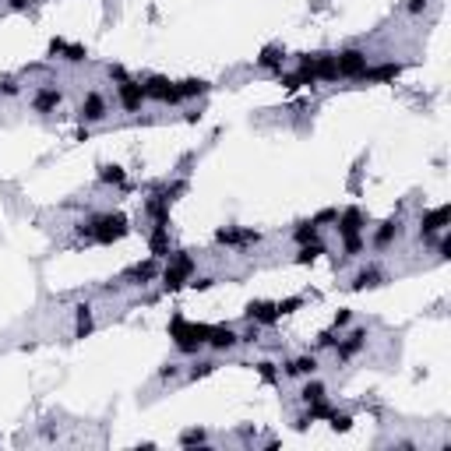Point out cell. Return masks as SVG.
Returning <instances> with one entry per match:
<instances>
[{"label":"cell","mask_w":451,"mask_h":451,"mask_svg":"<svg viewBox=\"0 0 451 451\" xmlns=\"http://www.w3.org/2000/svg\"><path fill=\"white\" fill-rule=\"evenodd\" d=\"M349 324H353V311H339L332 328H335V332H342V328H349Z\"/></svg>","instance_id":"obj_33"},{"label":"cell","mask_w":451,"mask_h":451,"mask_svg":"<svg viewBox=\"0 0 451 451\" xmlns=\"http://www.w3.org/2000/svg\"><path fill=\"white\" fill-rule=\"evenodd\" d=\"M282 60H286V50H282V46H264L261 56H258V67H264V71H282Z\"/></svg>","instance_id":"obj_22"},{"label":"cell","mask_w":451,"mask_h":451,"mask_svg":"<svg viewBox=\"0 0 451 451\" xmlns=\"http://www.w3.org/2000/svg\"><path fill=\"white\" fill-rule=\"evenodd\" d=\"M180 444H184V448H191V444H208V434H204L201 427H194V430H184V434H180Z\"/></svg>","instance_id":"obj_29"},{"label":"cell","mask_w":451,"mask_h":451,"mask_svg":"<svg viewBox=\"0 0 451 451\" xmlns=\"http://www.w3.org/2000/svg\"><path fill=\"white\" fill-rule=\"evenodd\" d=\"M219 364H216V359H194V364H191V370H187V377L191 381H198V377H208V374H212Z\"/></svg>","instance_id":"obj_26"},{"label":"cell","mask_w":451,"mask_h":451,"mask_svg":"<svg viewBox=\"0 0 451 451\" xmlns=\"http://www.w3.org/2000/svg\"><path fill=\"white\" fill-rule=\"evenodd\" d=\"M339 335H342V332H335V328H328V332H321V335H317V342H314V353H321V349H335Z\"/></svg>","instance_id":"obj_28"},{"label":"cell","mask_w":451,"mask_h":451,"mask_svg":"<svg viewBox=\"0 0 451 451\" xmlns=\"http://www.w3.org/2000/svg\"><path fill=\"white\" fill-rule=\"evenodd\" d=\"M317 233H321V226L311 219V222H300L296 229H293V244L296 247H304V244H314V240H317Z\"/></svg>","instance_id":"obj_24"},{"label":"cell","mask_w":451,"mask_h":451,"mask_svg":"<svg viewBox=\"0 0 451 451\" xmlns=\"http://www.w3.org/2000/svg\"><path fill=\"white\" fill-rule=\"evenodd\" d=\"M240 346V332L229 324H208V339H204V349L212 353H233Z\"/></svg>","instance_id":"obj_7"},{"label":"cell","mask_w":451,"mask_h":451,"mask_svg":"<svg viewBox=\"0 0 451 451\" xmlns=\"http://www.w3.org/2000/svg\"><path fill=\"white\" fill-rule=\"evenodd\" d=\"M377 286H384V272L377 264H364L359 272L349 279V289L353 293H364V289H377Z\"/></svg>","instance_id":"obj_16"},{"label":"cell","mask_w":451,"mask_h":451,"mask_svg":"<svg viewBox=\"0 0 451 451\" xmlns=\"http://www.w3.org/2000/svg\"><path fill=\"white\" fill-rule=\"evenodd\" d=\"M106 113H109V103H106L103 92H85V99H81V106H78V116H81L85 127H88V124H103Z\"/></svg>","instance_id":"obj_8"},{"label":"cell","mask_w":451,"mask_h":451,"mask_svg":"<svg viewBox=\"0 0 451 451\" xmlns=\"http://www.w3.org/2000/svg\"><path fill=\"white\" fill-rule=\"evenodd\" d=\"M258 374H261L268 384H275V381H279V370H275V364H272V359H264V364H258Z\"/></svg>","instance_id":"obj_30"},{"label":"cell","mask_w":451,"mask_h":451,"mask_svg":"<svg viewBox=\"0 0 451 451\" xmlns=\"http://www.w3.org/2000/svg\"><path fill=\"white\" fill-rule=\"evenodd\" d=\"M399 64H377V67H367L364 71V81H392V78H399Z\"/></svg>","instance_id":"obj_25"},{"label":"cell","mask_w":451,"mask_h":451,"mask_svg":"<svg viewBox=\"0 0 451 451\" xmlns=\"http://www.w3.org/2000/svg\"><path fill=\"white\" fill-rule=\"evenodd\" d=\"M324 399H328L324 381H317V377H304V388H300V402H304V406H314V402H324Z\"/></svg>","instance_id":"obj_19"},{"label":"cell","mask_w":451,"mask_h":451,"mask_svg":"<svg viewBox=\"0 0 451 451\" xmlns=\"http://www.w3.org/2000/svg\"><path fill=\"white\" fill-rule=\"evenodd\" d=\"M448 219H451V208H448V204L434 208V212H423V219H419V240H423V244H430V240L448 226Z\"/></svg>","instance_id":"obj_12"},{"label":"cell","mask_w":451,"mask_h":451,"mask_svg":"<svg viewBox=\"0 0 451 451\" xmlns=\"http://www.w3.org/2000/svg\"><path fill=\"white\" fill-rule=\"evenodd\" d=\"M131 233V222L120 216V212H99L88 222H78V236L81 240H92V244H116Z\"/></svg>","instance_id":"obj_1"},{"label":"cell","mask_w":451,"mask_h":451,"mask_svg":"<svg viewBox=\"0 0 451 451\" xmlns=\"http://www.w3.org/2000/svg\"><path fill=\"white\" fill-rule=\"evenodd\" d=\"M141 88H145V99H152V103H162V106L184 103V99H180V92H176V81H169V78L152 74V78H145V81H141Z\"/></svg>","instance_id":"obj_4"},{"label":"cell","mask_w":451,"mask_h":451,"mask_svg":"<svg viewBox=\"0 0 451 451\" xmlns=\"http://www.w3.org/2000/svg\"><path fill=\"white\" fill-rule=\"evenodd\" d=\"M176 92H180V99H198V96H204V92H208V81H201V78L176 81Z\"/></svg>","instance_id":"obj_23"},{"label":"cell","mask_w":451,"mask_h":451,"mask_svg":"<svg viewBox=\"0 0 451 451\" xmlns=\"http://www.w3.org/2000/svg\"><path fill=\"white\" fill-rule=\"evenodd\" d=\"M423 8H427V0H409V4H406V11H409V14H419Z\"/></svg>","instance_id":"obj_37"},{"label":"cell","mask_w":451,"mask_h":451,"mask_svg":"<svg viewBox=\"0 0 451 451\" xmlns=\"http://www.w3.org/2000/svg\"><path fill=\"white\" fill-rule=\"evenodd\" d=\"M328 427L346 434V430L353 427V416H349V412H339V409H332V412H328Z\"/></svg>","instance_id":"obj_27"},{"label":"cell","mask_w":451,"mask_h":451,"mask_svg":"<svg viewBox=\"0 0 451 451\" xmlns=\"http://www.w3.org/2000/svg\"><path fill=\"white\" fill-rule=\"evenodd\" d=\"M116 106L124 109V113H138L145 106V88L138 78H124V81H116Z\"/></svg>","instance_id":"obj_6"},{"label":"cell","mask_w":451,"mask_h":451,"mask_svg":"<svg viewBox=\"0 0 451 451\" xmlns=\"http://www.w3.org/2000/svg\"><path fill=\"white\" fill-rule=\"evenodd\" d=\"M364 346H367V328H353L346 339L339 335V342H335V359H339V364H349V359L364 349Z\"/></svg>","instance_id":"obj_14"},{"label":"cell","mask_w":451,"mask_h":451,"mask_svg":"<svg viewBox=\"0 0 451 451\" xmlns=\"http://www.w3.org/2000/svg\"><path fill=\"white\" fill-rule=\"evenodd\" d=\"M399 236H402V219L392 216V219H384L381 226H374V233H370V247H374V251H388Z\"/></svg>","instance_id":"obj_11"},{"label":"cell","mask_w":451,"mask_h":451,"mask_svg":"<svg viewBox=\"0 0 451 451\" xmlns=\"http://www.w3.org/2000/svg\"><path fill=\"white\" fill-rule=\"evenodd\" d=\"M244 317L251 324H258V328H272V324H279L282 314H279V304H272V300H251Z\"/></svg>","instance_id":"obj_9"},{"label":"cell","mask_w":451,"mask_h":451,"mask_svg":"<svg viewBox=\"0 0 451 451\" xmlns=\"http://www.w3.org/2000/svg\"><path fill=\"white\" fill-rule=\"evenodd\" d=\"M60 103H64V92L56 85H39L32 92V113H39V116H50Z\"/></svg>","instance_id":"obj_13"},{"label":"cell","mask_w":451,"mask_h":451,"mask_svg":"<svg viewBox=\"0 0 451 451\" xmlns=\"http://www.w3.org/2000/svg\"><path fill=\"white\" fill-rule=\"evenodd\" d=\"M156 275H159V258L138 261V264H131L127 272H124V279H127V282H134V286H145V282H152Z\"/></svg>","instance_id":"obj_17"},{"label":"cell","mask_w":451,"mask_h":451,"mask_svg":"<svg viewBox=\"0 0 451 451\" xmlns=\"http://www.w3.org/2000/svg\"><path fill=\"white\" fill-rule=\"evenodd\" d=\"M194 272H198V264H194V258L191 254H184V251H176V254H169V261H166V268H159V275H162V289H180V286H187L191 279H194Z\"/></svg>","instance_id":"obj_3"},{"label":"cell","mask_w":451,"mask_h":451,"mask_svg":"<svg viewBox=\"0 0 451 451\" xmlns=\"http://www.w3.org/2000/svg\"><path fill=\"white\" fill-rule=\"evenodd\" d=\"M92 328H96V321H92V307H88V304H78V307H74V339L92 335Z\"/></svg>","instance_id":"obj_21"},{"label":"cell","mask_w":451,"mask_h":451,"mask_svg":"<svg viewBox=\"0 0 451 451\" xmlns=\"http://www.w3.org/2000/svg\"><path fill=\"white\" fill-rule=\"evenodd\" d=\"M32 4H39V0H8L11 11H25V8H32Z\"/></svg>","instance_id":"obj_35"},{"label":"cell","mask_w":451,"mask_h":451,"mask_svg":"<svg viewBox=\"0 0 451 451\" xmlns=\"http://www.w3.org/2000/svg\"><path fill=\"white\" fill-rule=\"evenodd\" d=\"M300 304H304V300H300V296H293V300H282V304H279V314H293Z\"/></svg>","instance_id":"obj_34"},{"label":"cell","mask_w":451,"mask_h":451,"mask_svg":"<svg viewBox=\"0 0 451 451\" xmlns=\"http://www.w3.org/2000/svg\"><path fill=\"white\" fill-rule=\"evenodd\" d=\"M99 184H106V187H124V184H127V169L116 166V162H103V166H99Z\"/></svg>","instance_id":"obj_20"},{"label":"cell","mask_w":451,"mask_h":451,"mask_svg":"<svg viewBox=\"0 0 451 451\" xmlns=\"http://www.w3.org/2000/svg\"><path fill=\"white\" fill-rule=\"evenodd\" d=\"M317 353H304V356H293L282 364V374L286 377H314L317 374Z\"/></svg>","instance_id":"obj_15"},{"label":"cell","mask_w":451,"mask_h":451,"mask_svg":"<svg viewBox=\"0 0 451 451\" xmlns=\"http://www.w3.org/2000/svg\"><path fill=\"white\" fill-rule=\"evenodd\" d=\"M169 339L176 346V353L184 356H198L204 349V339H208V324H194L187 317H173L169 321Z\"/></svg>","instance_id":"obj_2"},{"label":"cell","mask_w":451,"mask_h":451,"mask_svg":"<svg viewBox=\"0 0 451 451\" xmlns=\"http://www.w3.org/2000/svg\"><path fill=\"white\" fill-rule=\"evenodd\" d=\"M187 286H194V289L204 293V289H212V286H216V279H212V275H198V272H194V279H191Z\"/></svg>","instance_id":"obj_32"},{"label":"cell","mask_w":451,"mask_h":451,"mask_svg":"<svg viewBox=\"0 0 451 451\" xmlns=\"http://www.w3.org/2000/svg\"><path fill=\"white\" fill-rule=\"evenodd\" d=\"M367 67H370V60H367V53H364V50L349 46V50L335 53V71H339V78H356V81H359Z\"/></svg>","instance_id":"obj_5"},{"label":"cell","mask_w":451,"mask_h":451,"mask_svg":"<svg viewBox=\"0 0 451 451\" xmlns=\"http://www.w3.org/2000/svg\"><path fill=\"white\" fill-rule=\"evenodd\" d=\"M335 229H339V240H353V236H364L367 233V216L364 208H346V212L335 219Z\"/></svg>","instance_id":"obj_10"},{"label":"cell","mask_w":451,"mask_h":451,"mask_svg":"<svg viewBox=\"0 0 451 451\" xmlns=\"http://www.w3.org/2000/svg\"><path fill=\"white\" fill-rule=\"evenodd\" d=\"M216 240H219V244H229V247H240V244H258V240H261V233H254V229H236V226H226V229H219V233H216Z\"/></svg>","instance_id":"obj_18"},{"label":"cell","mask_w":451,"mask_h":451,"mask_svg":"<svg viewBox=\"0 0 451 451\" xmlns=\"http://www.w3.org/2000/svg\"><path fill=\"white\" fill-rule=\"evenodd\" d=\"M0 92H4V96H18V81H14V78H8L4 85H0Z\"/></svg>","instance_id":"obj_36"},{"label":"cell","mask_w":451,"mask_h":451,"mask_svg":"<svg viewBox=\"0 0 451 451\" xmlns=\"http://www.w3.org/2000/svg\"><path fill=\"white\" fill-rule=\"evenodd\" d=\"M180 377V364H162V370H159V381L166 384V381H176Z\"/></svg>","instance_id":"obj_31"}]
</instances>
